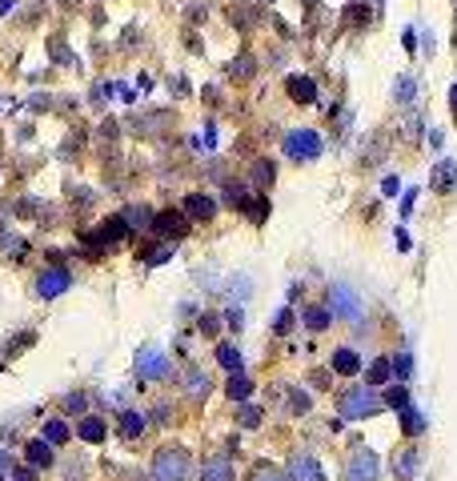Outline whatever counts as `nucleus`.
<instances>
[{"instance_id":"obj_2","label":"nucleus","mask_w":457,"mask_h":481,"mask_svg":"<svg viewBox=\"0 0 457 481\" xmlns=\"http://www.w3.org/2000/svg\"><path fill=\"white\" fill-rule=\"evenodd\" d=\"M341 417L345 421H361V417H373V413L381 409V393L373 389V385H353V389L341 393Z\"/></svg>"},{"instance_id":"obj_6","label":"nucleus","mask_w":457,"mask_h":481,"mask_svg":"<svg viewBox=\"0 0 457 481\" xmlns=\"http://www.w3.org/2000/svg\"><path fill=\"white\" fill-rule=\"evenodd\" d=\"M153 233L164 237V241H184L189 237V217H184L181 209H164V213H157V221H153Z\"/></svg>"},{"instance_id":"obj_4","label":"nucleus","mask_w":457,"mask_h":481,"mask_svg":"<svg viewBox=\"0 0 457 481\" xmlns=\"http://www.w3.org/2000/svg\"><path fill=\"white\" fill-rule=\"evenodd\" d=\"M69 289H72V273L65 265H48L45 273L36 277V297H45V301L61 297V293H69Z\"/></svg>"},{"instance_id":"obj_5","label":"nucleus","mask_w":457,"mask_h":481,"mask_svg":"<svg viewBox=\"0 0 457 481\" xmlns=\"http://www.w3.org/2000/svg\"><path fill=\"white\" fill-rule=\"evenodd\" d=\"M137 373L149 381H164L169 377V357L160 353L157 345H140L137 349Z\"/></svg>"},{"instance_id":"obj_30","label":"nucleus","mask_w":457,"mask_h":481,"mask_svg":"<svg viewBox=\"0 0 457 481\" xmlns=\"http://www.w3.org/2000/svg\"><path fill=\"white\" fill-rule=\"evenodd\" d=\"M305 325L313 329V333H321V329H329V309H305Z\"/></svg>"},{"instance_id":"obj_17","label":"nucleus","mask_w":457,"mask_h":481,"mask_svg":"<svg viewBox=\"0 0 457 481\" xmlns=\"http://www.w3.org/2000/svg\"><path fill=\"white\" fill-rule=\"evenodd\" d=\"M417 465H421V458H417L413 449L397 453V458H393V478H397V481H413V478H417Z\"/></svg>"},{"instance_id":"obj_20","label":"nucleus","mask_w":457,"mask_h":481,"mask_svg":"<svg viewBox=\"0 0 457 481\" xmlns=\"http://www.w3.org/2000/svg\"><path fill=\"white\" fill-rule=\"evenodd\" d=\"M76 434H81V441L96 445V441H105V434H109V429H105V421H100V417H85V421L76 425Z\"/></svg>"},{"instance_id":"obj_10","label":"nucleus","mask_w":457,"mask_h":481,"mask_svg":"<svg viewBox=\"0 0 457 481\" xmlns=\"http://www.w3.org/2000/svg\"><path fill=\"white\" fill-rule=\"evenodd\" d=\"M184 217L189 221H213L217 217V201L205 197V193H189L184 197Z\"/></svg>"},{"instance_id":"obj_43","label":"nucleus","mask_w":457,"mask_h":481,"mask_svg":"<svg viewBox=\"0 0 457 481\" xmlns=\"http://www.w3.org/2000/svg\"><path fill=\"white\" fill-rule=\"evenodd\" d=\"M228 325L241 329V325H245V313H241V309H228Z\"/></svg>"},{"instance_id":"obj_33","label":"nucleus","mask_w":457,"mask_h":481,"mask_svg":"<svg viewBox=\"0 0 457 481\" xmlns=\"http://www.w3.org/2000/svg\"><path fill=\"white\" fill-rule=\"evenodd\" d=\"M309 405H313V401H309V393H301V389L289 393V413H309Z\"/></svg>"},{"instance_id":"obj_22","label":"nucleus","mask_w":457,"mask_h":481,"mask_svg":"<svg viewBox=\"0 0 457 481\" xmlns=\"http://www.w3.org/2000/svg\"><path fill=\"white\" fill-rule=\"evenodd\" d=\"M249 393H253V377L237 369V373L228 377V397H233V401H249Z\"/></svg>"},{"instance_id":"obj_42","label":"nucleus","mask_w":457,"mask_h":481,"mask_svg":"<svg viewBox=\"0 0 457 481\" xmlns=\"http://www.w3.org/2000/svg\"><path fill=\"white\" fill-rule=\"evenodd\" d=\"M397 189H401V184H397V177H385V181H381V193H385V197H393Z\"/></svg>"},{"instance_id":"obj_13","label":"nucleus","mask_w":457,"mask_h":481,"mask_svg":"<svg viewBox=\"0 0 457 481\" xmlns=\"http://www.w3.org/2000/svg\"><path fill=\"white\" fill-rule=\"evenodd\" d=\"M184 393H189V401H209L213 381H209L205 369H189V373H184Z\"/></svg>"},{"instance_id":"obj_24","label":"nucleus","mask_w":457,"mask_h":481,"mask_svg":"<svg viewBox=\"0 0 457 481\" xmlns=\"http://www.w3.org/2000/svg\"><path fill=\"white\" fill-rule=\"evenodd\" d=\"M389 377H393V361H389V357H377V361L369 365V381H365V385L377 389V385H385Z\"/></svg>"},{"instance_id":"obj_1","label":"nucleus","mask_w":457,"mask_h":481,"mask_svg":"<svg viewBox=\"0 0 457 481\" xmlns=\"http://www.w3.org/2000/svg\"><path fill=\"white\" fill-rule=\"evenodd\" d=\"M193 478V458L181 445H164L153 458V481H189Z\"/></svg>"},{"instance_id":"obj_7","label":"nucleus","mask_w":457,"mask_h":481,"mask_svg":"<svg viewBox=\"0 0 457 481\" xmlns=\"http://www.w3.org/2000/svg\"><path fill=\"white\" fill-rule=\"evenodd\" d=\"M381 478V461L373 449H361V453H353L349 465H345V481H377Z\"/></svg>"},{"instance_id":"obj_9","label":"nucleus","mask_w":457,"mask_h":481,"mask_svg":"<svg viewBox=\"0 0 457 481\" xmlns=\"http://www.w3.org/2000/svg\"><path fill=\"white\" fill-rule=\"evenodd\" d=\"M289 481H325V469H321L317 458L297 453V458L289 461Z\"/></svg>"},{"instance_id":"obj_8","label":"nucleus","mask_w":457,"mask_h":481,"mask_svg":"<svg viewBox=\"0 0 457 481\" xmlns=\"http://www.w3.org/2000/svg\"><path fill=\"white\" fill-rule=\"evenodd\" d=\"M333 313L345 321H361V301L349 281H333Z\"/></svg>"},{"instance_id":"obj_25","label":"nucleus","mask_w":457,"mask_h":481,"mask_svg":"<svg viewBox=\"0 0 457 481\" xmlns=\"http://www.w3.org/2000/svg\"><path fill=\"white\" fill-rule=\"evenodd\" d=\"M217 365L228 369V373H237V369H241V349H237V345H217Z\"/></svg>"},{"instance_id":"obj_16","label":"nucleus","mask_w":457,"mask_h":481,"mask_svg":"<svg viewBox=\"0 0 457 481\" xmlns=\"http://www.w3.org/2000/svg\"><path fill=\"white\" fill-rule=\"evenodd\" d=\"M125 237H129V225H125L120 217H109V221L100 225V233H96V241H100L105 249H113V245H120Z\"/></svg>"},{"instance_id":"obj_26","label":"nucleus","mask_w":457,"mask_h":481,"mask_svg":"<svg viewBox=\"0 0 457 481\" xmlns=\"http://www.w3.org/2000/svg\"><path fill=\"white\" fill-rule=\"evenodd\" d=\"M249 481H289V473L277 469V465H269V461H261V465H253Z\"/></svg>"},{"instance_id":"obj_21","label":"nucleus","mask_w":457,"mask_h":481,"mask_svg":"<svg viewBox=\"0 0 457 481\" xmlns=\"http://www.w3.org/2000/svg\"><path fill=\"white\" fill-rule=\"evenodd\" d=\"M120 437H140L145 434V413H137V409H125L120 413Z\"/></svg>"},{"instance_id":"obj_19","label":"nucleus","mask_w":457,"mask_h":481,"mask_svg":"<svg viewBox=\"0 0 457 481\" xmlns=\"http://www.w3.org/2000/svg\"><path fill=\"white\" fill-rule=\"evenodd\" d=\"M41 437H45L48 445H52V449H56V445H65V441H69V425H65V421H61V417H52V421H45V425H41Z\"/></svg>"},{"instance_id":"obj_37","label":"nucleus","mask_w":457,"mask_h":481,"mask_svg":"<svg viewBox=\"0 0 457 481\" xmlns=\"http://www.w3.org/2000/svg\"><path fill=\"white\" fill-rule=\"evenodd\" d=\"M228 72H233V76H253V61H249V56H237Z\"/></svg>"},{"instance_id":"obj_39","label":"nucleus","mask_w":457,"mask_h":481,"mask_svg":"<svg viewBox=\"0 0 457 481\" xmlns=\"http://www.w3.org/2000/svg\"><path fill=\"white\" fill-rule=\"evenodd\" d=\"M397 100H413V76H401L397 81Z\"/></svg>"},{"instance_id":"obj_18","label":"nucleus","mask_w":457,"mask_h":481,"mask_svg":"<svg viewBox=\"0 0 457 481\" xmlns=\"http://www.w3.org/2000/svg\"><path fill=\"white\" fill-rule=\"evenodd\" d=\"M333 373H341V377L361 373V357H357L353 349H337V353H333Z\"/></svg>"},{"instance_id":"obj_14","label":"nucleus","mask_w":457,"mask_h":481,"mask_svg":"<svg viewBox=\"0 0 457 481\" xmlns=\"http://www.w3.org/2000/svg\"><path fill=\"white\" fill-rule=\"evenodd\" d=\"M24 461H28L32 469H48V465H52V445H48L45 437L28 441V445H24Z\"/></svg>"},{"instance_id":"obj_45","label":"nucleus","mask_w":457,"mask_h":481,"mask_svg":"<svg viewBox=\"0 0 457 481\" xmlns=\"http://www.w3.org/2000/svg\"><path fill=\"white\" fill-rule=\"evenodd\" d=\"M449 100H454V109H457V85H454V92H449Z\"/></svg>"},{"instance_id":"obj_40","label":"nucleus","mask_w":457,"mask_h":481,"mask_svg":"<svg viewBox=\"0 0 457 481\" xmlns=\"http://www.w3.org/2000/svg\"><path fill=\"white\" fill-rule=\"evenodd\" d=\"M217 329H221V321H217V313H205V317H201V333H209V337H213Z\"/></svg>"},{"instance_id":"obj_44","label":"nucleus","mask_w":457,"mask_h":481,"mask_svg":"<svg viewBox=\"0 0 457 481\" xmlns=\"http://www.w3.org/2000/svg\"><path fill=\"white\" fill-rule=\"evenodd\" d=\"M410 245H413V241H410V233H405V229H397V249H401V253H410Z\"/></svg>"},{"instance_id":"obj_35","label":"nucleus","mask_w":457,"mask_h":481,"mask_svg":"<svg viewBox=\"0 0 457 481\" xmlns=\"http://www.w3.org/2000/svg\"><path fill=\"white\" fill-rule=\"evenodd\" d=\"M273 329H277V337H285V333L293 329V309H281V313H277V321H273Z\"/></svg>"},{"instance_id":"obj_41","label":"nucleus","mask_w":457,"mask_h":481,"mask_svg":"<svg viewBox=\"0 0 457 481\" xmlns=\"http://www.w3.org/2000/svg\"><path fill=\"white\" fill-rule=\"evenodd\" d=\"M65 478H69V481L85 478V461H69V469H65Z\"/></svg>"},{"instance_id":"obj_28","label":"nucleus","mask_w":457,"mask_h":481,"mask_svg":"<svg viewBox=\"0 0 457 481\" xmlns=\"http://www.w3.org/2000/svg\"><path fill=\"white\" fill-rule=\"evenodd\" d=\"M245 213H249L253 225H265V217H269V201H265V197H253V201H245Z\"/></svg>"},{"instance_id":"obj_15","label":"nucleus","mask_w":457,"mask_h":481,"mask_svg":"<svg viewBox=\"0 0 457 481\" xmlns=\"http://www.w3.org/2000/svg\"><path fill=\"white\" fill-rule=\"evenodd\" d=\"M233 478H237V469L228 458H209L201 465V481H233Z\"/></svg>"},{"instance_id":"obj_36","label":"nucleus","mask_w":457,"mask_h":481,"mask_svg":"<svg viewBox=\"0 0 457 481\" xmlns=\"http://www.w3.org/2000/svg\"><path fill=\"white\" fill-rule=\"evenodd\" d=\"M85 405H89V397H85V393H69V397H65V409H69V413H85Z\"/></svg>"},{"instance_id":"obj_12","label":"nucleus","mask_w":457,"mask_h":481,"mask_svg":"<svg viewBox=\"0 0 457 481\" xmlns=\"http://www.w3.org/2000/svg\"><path fill=\"white\" fill-rule=\"evenodd\" d=\"M120 221L129 225V233H149L153 221H157V213L149 205H129V209H120Z\"/></svg>"},{"instance_id":"obj_46","label":"nucleus","mask_w":457,"mask_h":481,"mask_svg":"<svg viewBox=\"0 0 457 481\" xmlns=\"http://www.w3.org/2000/svg\"><path fill=\"white\" fill-rule=\"evenodd\" d=\"M0 465H8V458H4V453H0Z\"/></svg>"},{"instance_id":"obj_34","label":"nucleus","mask_w":457,"mask_h":481,"mask_svg":"<svg viewBox=\"0 0 457 481\" xmlns=\"http://www.w3.org/2000/svg\"><path fill=\"white\" fill-rule=\"evenodd\" d=\"M393 373H397L401 381L413 373V357H410V353H397V357H393Z\"/></svg>"},{"instance_id":"obj_29","label":"nucleus","mask_w":457,"mask_h":481,"mask_svg":"<svg viewBox=\"0 0 457 481\" xmlns=\"http://www.w3.org/2000/svg\"><path fill=\"white\" fill-rule=\"evenodd\" d=\"M381 405H389V409H405V405H413V401H410V389H405V385H397V389H385Z\"/></svg>"},{"instance_id":"obj_38","label":"nucleus","mask_w":457,"mask_h":481,"mask_svg":"<svg viewBox=\"0 0 457 481\" xmlns=\"http://www.w3.org/2000/svg\"><path fill=\"white\" fill-rule=\"evenodd\" d=\"M8 481H36V469L32 465H12V478Z\"/></svg>"},{"instance_id":"obj_32","label":"nucleus","mask_w":457,"mask_h":481,"mask_svg":"<svg viewBox=\"0 0 457 481\" xmlns=\"http://www.w3.org/2000/svg\"><path fill=\"white\" fill-rule=\"evenodd\" d=\"M241 425H245V429H257V425H261V409L249 405V401H241Z\"/></svg>"},{"instance_id":"obj_27","label":"nucleus","mask_w":457,"mask_h":481,"mask_svg":"<svg viewBox=\"0 0 457 481\" xmlns=\"http://www.w3.org/2000/svg\"><path fill=\"white\" fill-rule=\"evenodd\" d=\"M249 173H253V181H257V184H273L277 164H273L269 157H261V160H253V169H249Z\"/></svg>"},{"instance_id":"obj_11","label":"nucleus","mask_w":457,"mask_h":481,"mask_svg":"<svg viewBox=\"0 0 457 481\" xmlns=\"http://www.w3.org/2000/svg\"><path fill=\"white\" fill-rule=\"evenodd\" d=\"M285 89H289V96H293V105H313V100H317V81H313V76H305V72L289 76V81H285Z\"/></svg>"},{"instance_id":"obj_3","label":"nucleus","mask_w":457,"mask_h":481,"mask_svg":"<svg viewBox=\"0 0 457 481\" xmlns=\"http://www.w3.org/2000/svg\"><path fill=\"white\" fill-rule=\"evenodd\" d=\"M321 149H325V145H321L317 129H293V133L285 137V153H289V160H301V164H305V160H317Z\"/></svg>"},{"instance_id":"obj_23","label":"nucleus","mask_w":457,"mask_h":481,"mask_svg":"<svg viewBox=\"0 0 457 481\" xmlns=\"http://www.w3.org/2000/svg\"><path fill=\"white\" fill-rule=\"evenodd\" d=\"M397 413H401V429H405L410 437H421V434H425V417L413 409V405H405V409H397Z\"/></svg>"},{"instance_id":"obj_31","label":"nucleus","mask_w":457,"mask_h":481,"mask_svg":"<svg viewBox=\"0 0 457 481\" xmlns=\"http://www.w3.org/2000/svg\"><path fill=\"white\" fill-rule=\"evenodd\" d=\"M437 189H454V181H457V164L454 160H445V164H437Z\"/></svg>"}]
</instances>
